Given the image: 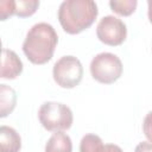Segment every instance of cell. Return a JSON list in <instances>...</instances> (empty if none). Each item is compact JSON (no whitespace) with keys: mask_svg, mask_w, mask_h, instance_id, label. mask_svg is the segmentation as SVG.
<instances>
[{"mask_svg":"<svg viewBox=\"0 0 152 152\" xmlns=\"http://www.w3.org/2000/svg\"><path fill=\"white\" fill-rule=\"evenodd\" d=\"M57 43L58 36L53 26L38 23L28 30L23 43V51L31 63L42 65L52 58Z\"/></svg>","mask_w":152,"mask_h":152,"instance_id":"obj_1","label":"cell"},{"mask_svg":"<svg viewBox=\"0 0 152 152\" xmlns=\"http://www.w3.org/2000/svg\"><path fill=\"white\" fill-rule=\"evenodd\" d=\"M97 14V5L91 0H65L58 8L59 24L69 34H77L91 26Z\"/></svg>","mask_w":152,"mask_h":152,"instance_id":"obj_2","label":"cell"},{"mask_svg":"<svg viewBox=\"0 0 152 152\" xmlns=\"http://www.w3.org/2000/svg\"><path fill=\"white\" fill-rule=\"evenodd\" d=\"M42 126L50 132H63L71 127L74 116L71 109L61 102H44L38 110Z\"/></svg>","mask_w":152,"mask_h":152,"instance_id":"obj_3","label":"cell"},{"mask_svg":"<svg viewBox=\"0 0 152 152\" xmlns=\"http://www.w3.org/2000/svg\"><path fill=\"white\" fill-rule=\"evenodd\" d=\"M90 74L95 81L102 84H112L122 74L121 59L112 52L97 53L90 62Z\"/></svg>","mask_w":152,"mask_h":152,"instance_id":"obj_4","label":"cell"},{"mask_svg":"<svg viewBox=\"0 0 152 152\" xmlns=\"http://www.w3.org/2000/svg\"><path fill=\"white\" fill-rule=\"evenodd\" d=\"M52 76L55 82L66 89L78 86L83 77V66L75 56H63L53 65Z\"/></svg>","mask_w":152,"mask_h":152,"instance_id":"obj_5","label":"cell"},{"mask_svg":"<svg viewBox=\"0 0 152 152\" xmlns=\"http://www.w3.org/2000/svg\"><path fill=\"white\" fill-rule=\"evenodd\" d=\"M96 36L103 44L118 46L125 42L127 37V27L121 19L114 15H106L97 24Z\"/></svg>","mask_w":152,"mask_h":152,"instance_id":"obj_6","label":"cell"},{"mask_svg":"<svg viewBox=\"0 0 152 152\" xmlns=\"http://www.w3.org/2000/svg\"><path fill=\"white\" fill-rule=\"evenodd\" d=\"M23 71V62L13 50L2 49L1 55V78L13 80Z\"/></svg>","mask_w":152,"mask_h":152,"instance_id":"obj_7","label":"cell"},{"mask_svg":"<svg viewBox=\"0 0 152 152\" xmlns=\"http://www.w3.org/2000/svg\"><path fill=\"white\" fill-rule=\"evenodd\" d=\"M80 152H124L115 144H103L96 134H86L80 142Z\"/></svg>","mask_w":152,"mask_h":152,"instance_id":"obj_8","label":"cell"},{"mask_svg":"<svg viewBox=\"0 0 152 152\" xmlns=\"http://www.w3.org/2000/svg\"><path fill=\"white\" fill-rule=\"evenodd\" d=\"M20 148H21V138L19 133L14 128L2 125L0 127L1 152H19Z\"/></svg>","mask_w":152,"mask_h":152,"instance_id":"obj_9","label":"cell"},{"mask_svg":"<svg viewBox=\"0 0 152 152\" xmlns=\"http://www.w3.org/2000/svg\"><path fill=\"white\" fill-rule=\"evenodd\" d=\"M45 152H72L70 137L63 132H55L45 144Z\"/></svg>","mask_w":152,"mask_h":152,"instance_id":"obj_10","label":"cell"},{"mask_svg":"<svg viewBox=\"0 0 152 152\" xmlns=\"http://www.w3.org/2000/svg\"><path fill=\"white\" fill-rule=\"evenodd\" d=\"M17 103V94L13 88L0 84V116L5 118L13 112Z\"/></svg>","mask_w":152,"mask_h":152,"instance_id":"obj_11","label":"cell"},{"mask_svg":"<svg viewBox=\"0 0 152 152\" xmlns=\"http://www.w3.org/2000/svg\"><path fill=\"white\" fill-rule=\"evenodd\" d=\"M38 7V0H17L14 1V14L19 18H26L32 15Z\"/></svg>","mask_w":152,"mask_h":152,"instance_id":"obj_12","label":"cell"},{"mask_svg":"<svg viewBox=\"0 0 152 152\" xmlns=\"http://www.w3.org/2000/svg\"><path fill=\"white\" fill-rule=\"evenodd\" d=\"M138 1L137 0H112L109 1V6L113 12L119 15L128 17L131 15L137 8Z\"/></svg>","mask_w":152,"mask_h":152,"instance_id":"obj_13","label":"cell"},{"mask_svg":"<svg viewBox=\"0 0 152 152\" xmlns=\"http://www.w3.org/2000/svg\"><path fill=\"white\" fill-rule=\"evenodd\" d=\"M14 14V1L2 0L0 1V19L6 20L8 17Z\"/></svg>","mask_w":152,"mask_h":152,"instance_id":"obj_14","label":"cell"},{"mask_svg":"<svg viewBox=\"0 0 152 152\" xmlns=\"http://www.w3.org/2000/svg\"><path fill=\"white\" fill-rule=\"evenodd\" d=\"M142 131L145 137L150 140V142H152V112H148L146 114L142 122Z\"/></svg>","mask_w":152,"mask_h":152,"instance_id":"obj_15","label":"cell"},{"mask_svg":"<svg viewBox=\"0 0 152 152\" xmlns=\"http://www.w3.org/2000/svg\"><path fill=\"white\" fill-rule=\"evenodd\" d=\"M134 152H152V142L141 141L135 146Z\"/></svg>","mask_w":152,"mask_h":152,"instance_id":"obj_16","label":"cell"},{"mask_svg":"<svg viewBox=\"0 0 152 152\" xmlns=\"http://www.w3.org/2000/svg\"><path fill=\"white\" fill-rule=\"evenodd\" d=\"M147 7H148V10H147L148 20H150V23L152 24V0H148V1H147Z\"/></svg>","mask_w":152,"mask_h":152,"instance_id":"obj_17","label":"cell"}]
</instances>
